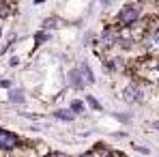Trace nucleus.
I'll list each match as a JSON object with an SVG mask.
<instances>
[{"label":"nucleus","mask_w":159,"mask_h":157,"mask_svg":"<svg viewBox=\"0 0 159 157\" xmlns=\"http://www.w3.org/2000/svg\"><path fill=\"white\" fill-rule=\"evenodd\" d=\"M50 157H67V155H60V153H54V155H50Z\"/></svg>","instance_id":"obj_11"},{"label":"nucleus","mask_w":159,"mask_h":157,"mask_svg":"<svg viewBox=\"0 0 159 157\" xmlns=\"http://www.w3.org/2000/svg\"><path fill=\"white\" fill-rule=\"evenodd\" d=\"M107 157H120V155H118V153H110Z\"/></svg>","instance_id":"obj_12"},{"label":"nucleus","mask_w":159,"mask_h":157,"mask_svg":"<svg viewBox=\"0 0 159 157\" xmlns=\"http://www.w3.org/2000/svg\"><path fill=\"white\" fill-rule=\"evenodd\" d=\"M0 86H2V88H9L11 82H9V80H0Z\"/></svg>","instance_id":"obj_9"},{"label":"nucleus","mask_w":159,"mask_h":157,"mask_svg":"<svg viewBox=\"0 0 159 157\" xmlns=\"http://www.w3.org/2000/svg\"><path fill=\"white\" fill-rule=\"evenodd\" d=\"M138 17H140V9L138 7H133V4H129V7H125L120 13H118V28H131L135 22H138Z\"/></svg>","instance_id":"obj_1"},{"label":"nucleus","mask_w":159,"mask_h":157,"mask_svg":"<svg viewBox=\"0 0 159 157\" xmlns=\"http://www.w3.org/2000/svg\"><path fill=\"white\" fill-rule=\"evenodd\" d=\"M80 157H95L93 153H86V155H80Z\"/></svg>","instance_id":"obj_13"},{"label":"nucleus","mask_w":159,"mask_h":157,"mask_svg":"<svg viewBox=\"0 0 159 157\" xmlns=\"http://www.w3.org/2000/svg\"><path fill=\"white\" fill-rule=\"evenodd\" d=\"M123 97H125V101H142V90H140V86H135V84H131V86H127L125 90H123Z\"/></svg>","instance_id":"obj_4"},{"label":"nucleus","mask_w":159,"mask_h":157,"mask_svg":"<svg viewBox=\"0 0 159 157\" xmlns=\"http://www.w3.org/2000/svg\"><path fill=\"white\" fill-rule=\"evenodd\" d=\"M56 116H58L60 121H73V110H58Z\"/></svg>","instance_id":"obj_5"},{"label":"nucleus","mask_w":159,"mask_h":157,"mask_svg":"<svg viewBox=\"0 0 159 157\" xmlns=\"http://www.w3.org/2000/svg\"><path fill=\"white\" fill-rule=\"evenodd\" d=\"M17 144H20V140H17L15 133L0 129V151H13Z\"/></svg>","instance_id":"obj_2"},{"label":"nucleus","mask_w":159,"mask_h":157,"mask_svg":"<svg viewBox=\"0 0 159 157\" xmlns=\"http://www.w3.org/2000/svg\"><path fill=\"white\" fill-rule=\"evenodd\" d=\"M153 127H157V129H159V123H155V125H153Z\"/></svg>","instance_id":"obj_14"},{"label":"nucleus","mask_w":159,"mask_h":157,"mask_svg":"<svg viewBox=\"0 0 159 157\" xmlns=\"http://www.w3.org/2000/svg\"><path fill=\"white\" fill-rule=\"evenodd\" d=\"M86 101H88V105H90V108H95V110H101V105L97 104V99H95V97H86Z\"/></svg>","instance_id":"obj_6"},{"label":"nucleus","mask_w":159,"mask_h":157,"mask_svg":"<svg viewBox=\"0 0 159 157\" xmlns=\"http://www.w3.org/2000/svg\"><path fill=\"white\" fill-rule=\"evenodd\" d=\"M146 48L159 56V28L157 30H148V32H146Z\"/></svg>","instance_id":"obj_3"},{"label":"nucleus","mask_w":159,"mask_h":157,"mask_svg":"<svg viewBox=\"0 0 159 157\" xmlns=\"http://www.w3.org/2000/svg\"><path fill=\"white\" fill-rule=\"evenodd\" d=\"M82 110H84V105L80 104V101H75V104H73V112H82Z\"/></svg>","instance_id":"obj_8"},{"label":"nucleus","mask_w":159,"mask_h":157,"mask_svg":"<svg viewBox=\"0 0 159 157\" xmlns=\"http://www.w3.org/2000/svg\"><path fill=\"white\" fill-rule=\"evenodd\" d=\"M135 151H140V153H144V155H148V149H144V146H135Z\"/></svg>","instance_id":"obj_10"},{"label":"nucleus","mask_w":159,"mask_h":157,"mask_svg":"<svg viewBox=\"0 0 159 157\" xmlns=\"http://www.w3.org/2000/svg\"><path fill=\"white\" fill-rule=\"evenodd\" d=\"M0 35H2V32H0Z\"/></svg>","instance_id":"obj_15"},{"label":"nucleus","mask_w":159,"mask_h":157,"mask_svg":"<svg viewBox=\"0 0 159 157\" xmlns=\"http://www.w3.org/2000/svg\"><path fill=\"white\" fill-rule=\"evenodd\" d=\"M11 101H24V99H22V93H13V95H11Z\"/></svg>","instance_id":"obj_7"}]
</instances>
